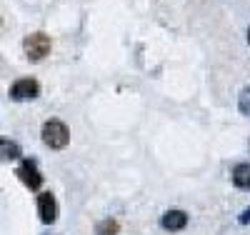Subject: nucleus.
I'll list each match as a JSON object with an SVG mask.
<instances>
[{
  "mask_svg": "<svg viewBox=\"0 0 250 235\" xmlns=\"http://www.w3.org/2000/svg\"><path fill=\"white\" fill-rule=\"evenodd\" d=\"M238 110L250 118V85H248V88H243L240 95H238Z\"/></svg>",
  "mask_w": 250,
  "mask_h": 235,
  "instance_id": "obj_9",
  "label": "nucleus"
},
{
  "mask_svg": "<svg viewBox=\"0 0 250 235\" xmlns=\"http://www.w3.org/2000/svg\"><path fill=\"white\" fill-rule=\"evenodd\" d=\"M38 215L45 225H53L58 220V200L53 193H40L38 195Z\"/></svg>",
  "mask_w": 250,
  "mask_h": 235,
  "instance_id": "obj_5",
  "label": "nucleus"
},
{
  "mask_svg": "<svg viewBox=\"0 0 250 235\" xmlns=\"http://www.w3.org/2000/svg\"><path fill=\"white\" fill-rule=\"evenodd\" d=\"M233 185L240 190H250V163H238L233 168Z\"/></svg>",
  "mask_w": 250,
  "mask_h": 235,
  "instance_id": "obj_7",
  "label": "nucleus"
},
{
  "mask_svg": "<svg viewBox=\"0 0 250 235\" xmlns=\"http://www.w3.org/2000/svg\"><path fill=\"white\" fill-rule=\"evenodd\" d=\"M23 155V148L10 138H0V160H18Z\"/></svg>",
  "mask_w": 250,
  "mask_h": 235,
  "instance_id": "obj_8",
  "label": "nucleus"
},
{
  "mask_svg": "<svg viewBox=\"0 0 250 235\" xmlns=\"http://www.w3.org/2000/svg\"><path fill=\"white\" fill-rule=\"evenodd\" d=\"M40 138H43V143L50 148V150H62V148L70 143V130H68V125L62 123V120L50 118V120L43 123Z\"/></svg>",
  "mask_w": 250,
  "mask_h": 235,
  "instance_id": "obj_1",
  "label": "nucleus"
},
{
  "mask_svg": "<svg viewBox=\"0 0 250 235\" xmlns=\"http://www.w3.org/2000/svg\"><path fill=\"white\" fill-rule=\"evenodd\" d=\"M50 48H53L50 35H45L43 30L30 33V35H25V40H23V50H25V58H28L30 63L45 60V58L50 55Z\"/></svg>",
  "mask_w": 250,
  "mask_h": 235,
  "instance_id": "obj_2",
  "label": "nucleus"
},
{
  "mask_svg": "<svg viewBox=\"0 0 250 235\" xmlns=\"http://www.w3.org/2000/svg\"><path fill=\"white\" fill-rule=\"evenodd\" d=\"M8 95H10L13 100H18V103L35 100V98L40 95V83H38L35 78H20V80H15V83L10 85Z\"/></svg>",
  "mask_w": 250,
  "mask_h": 235,
  "instance_id": "obj_3",
  "label": "nucleus"
},
{
  "mask_svg": "<svg viewBox=\"0 0 250 235\" xmlns=\"http://www.w3.org/2000/svg\"><path fill=\"white\" fill-rule=\"evenodd\" d=\"M238 223H240V225H248V223H250V205L238 215Z\"/></svg>",
  "mask_w": 250,
  "mask_h": 235,
  "instance_id": "obj_11",
  "label": "nucleus"
},
{
  "mask_svg": "<svg viewBox=\"0 0 250 235\" xmlns=\"http://www.w3.org/2000/svg\"><path fill=\"white\" fill-rule=\"evenodd\" d=\"M248 43H250V28H248Z\"/></svg>",
  "mask_w": 250,
  "mask_h": 235,
  "instance_id": "obj_12",
  "label": "nucleus"
},
{
  "mask_svg": "<svg viewBox=\"0 0 250 235\" xmlns=\"http://www.w3.org/2000/svg\"><path fill=\"white\" fill-rule=\"evenodd\" d=\"M15 175L23 180V185H28L30 190H38L40 185H43V175H40V170H38V163L30 160V158H25L23 163L18 165Z\"/></svg>",
  "mask_w": 250,
  "mask_h": 235,
  "instance_id": "obj_4",
  "label": "nucleus"
},
{
  "mask_svg": "<svg viewBox=\"0 0 250 235\" xmlns=\"http://www.w3.org/2000/svg\"><path fill=\"white\" fill-rule=\"evenodd\" d=\"M118 230H120V225L115 220H103L98 225V235H118Z\"/></svg>",
  "mask_w": 250,
  "mask_h": 235,
  "instance_id": "obj_10",
  "label": "nucleus"
},
{
  "mask_svg": "<svg viewBox=\"0 0 250 235\" xmlns=\"http://www.w3.org/2000/svg\"><path fill=\"white\" fill-rule=\"evenodd\" d=\"M160 225H163V230H170V233L185 230V225H188V213H185V210H168V213H163Z\"/></svg>",
  "mask_w": 250,
  "mask_h": 235,
  "instance_id": "obj_6",
  "label": "nucleus"
}]
</instances>
